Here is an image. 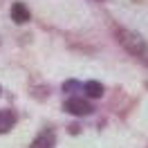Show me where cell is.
<instances>
[{"mask_svg":"<svg viewBox=\"0 0 148 148\" xmlns=\"http://www.w3.org/2000/svg\"><path fill=\"white\" fill-rule=\"evenodd\" d=\"M65 112L76 114V117H85V114H90V112H92V106L85 101V99L74 97V99H67V101H65Z\"/></svg>","mask_w":148,"mask_h":148,"instance_id":"cell-1","label":"cell"},{"mask_svg":"<svg viewBox=\"0 0 148 148\" xmlns=\"http://www.w3.org/2000/svg\"><path fill=\"white\" fill-rule=\"evenodd\" d=\"M11 20H16L18 25H23V23L29 20V9L23 2H14V5H11Z\"/></svg>","mask_w":148,"mask_h":148,"instance_id":"cell-2","label":"cell"},{"mask_svg":"<svg viewBox=\"0 0 148 148\" xmlns=\"http://www.w3.org/2000/svg\"><path fill=\"white\" fill-rule=\"evenodd\" d=\"M14 123H16V114L11 110H0V135H5V132H9L14 128Z\"/></svg>","mask_w":148,"mask_h":148,"instance_id":"cell-3","label":"cell"},{"mask_svg":"<svg viewBox=\"0 0 148 148\" xmlns=\"http://www.w3.org/2000/svg\"><path fill=\"white\" fill-rule=\"evenodd\" d=\"M52 146H54V132L45 130V132H40V135L32 141L29 148H52Z\"/></svg>","mask_w":148,"mask_h":148,"instance_id":"cell-4","label":"cell"},{"mask_svg":"<svg viewBox=\"0 0 148 148\" xmlns=\"http://www.w3.org/2000/svg\"><path fill=\"white\" fill-rule=\"evenodd\" d=\"M83 92L90 97V99H99L103 94V85L101 83H97V81H88V83L83 85Z\"/></svg>","mask_w":148,"mask_h":148,"instance_id":"cell-5","label":"cell"}]
</instances>
